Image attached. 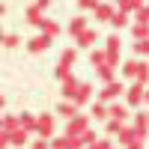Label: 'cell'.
Returning <instances> with one entry per match:
<instances>
[{
  "label": "cell",
  "mask_w": 149,
  "mask_h": 149,
  "mask_svg": "<svg viewBox=\"0 0 149 149\" xmlns=\"http://www.w3.org/2000/svg\"><path fill=\"white\" fill-rule=\"evenodd\" d=\"M122 78H128L131 84H149V63L146 60H140V57H134V60H125V63H122Z\"/></svg>",
  "instance_id": "6da1fadb"
},
{
  "label": "cell",
  "mask_w": 149,
  "mask_h": 149,
  "mask_svg": "<svg viewBox=\"0 0 149 149\" xmlns=\"http://www.w3.org/2000/svg\"><path fill=\"white\" fill-rule=\"evenodd\" d=\"M51 6V0H36V3H30L27 9H24V21L30 24V27H39L42 30V24L48 21L45 18V9Z\"/></svg>",
  "instance_id": "7a4b0ae2"
},
{
  "label": "cell",
  "mask_w": 149,
  "mask_h": 149,
  "mask_svg": "<svg viewBox=\"0 0 149 149\" xmlns=\"http://www.w3.org/2000/svg\"><path fill=\"white\" fill-rule=\"evenodd\" d=\"M125 90H128V86L122 84V81H113V84H107V86H102V90H98L95 102H102V104H113V102H119V95H125Z\"/></svg>",
  "instance_id": "3957f363"
},
{
  "label": "cell",
  "mask_w": 149,
  "mask_h": 149,
  "mask_svg": "<svg viewBox=\"0 0 149 149\" xmlns=\"http://www.w3.org/2000/svg\"><path fill=\"white\" fill-rule=\"evenodd\" d=\"M90 122H93L90 113H78L74 119L66 122V137H84V134L90 131Z\"/></svg>",
  "instance_id": "277c9868"
},
{
  "label": "cell",
  "mask_w": 149,
  "mask_h": 149,
  "mask_svg": "<svg viewBox=\"0 0 149 149\" xmlns=\"http://www.w3.org/2000/svg\"><path fill=\"white\" fill-rule=\"evenodd\" d=\"M125 104L131 110H137L146 104V86L143 84H128V90H125Z\"/></svg>",
  "instance_id": "5b68a950"
},
{
  "label": "cell",
  "mask_w": 149,
  "mask_h": 149,
  "mask_svg": "<svg viewBox=\"0 0 149 149\" xmlns=\"http://www.w3.org/2000/svg\"><path fill=\"white\" fill-rule=\"evenodd\" d=\"M36 137L42 140H54L57 137V119L51 113H39V128H36Z\"/></svg>",
  "instance_id": "8992f818"
},
{
  "label": "cell",
  "mask_w": 149,
  "mask_h": 149,
  "mask_svg": "<svg viewBox=\"0 0 149 149\" xmlns=\"http://www.w3.org/2000/svg\"><path fill=\"white\" fill-rule=\"evenodd\" d=\"M51 45H54V39H48L45 33H36V36L27 39V51H30V54H45Z\"/></svg>",
  "instance_id": "52a82bcc"
},
{
  "label": "cell",
  "mask_w": 149,
  "mask_h": 149,
  "mask_svg": "<svg viewBox=\"0 0 149 149\" xmlns=\"http://www.w3.org/2000/svg\"><path fill=\"white\" fill-rule=\"evenodd\" d=\"M93 95H95V93H93V84H90V81H81V90H78V95H74V107H78V110L86 107V104L93 107V104H95Z\"/></svg>",
  "instance_id": "ba28073f"
},
{
  "label": "cell",
  "mask_w": 149,
  "mask_h": 149,
  "mask_svg": "<svg viewBox=\"0 0 149 149\" xmlns=\"http://www.w3.org/2000/svg\"><path fill=\"white\" fill-rule=\"evenodd\" d=\"M107 107H110V119L122 122V125H128V119L134 116V113H131V107H128V104H122V102H113V104H107Z\"/></svg>",
  "instance_id": "9c48e42d"
},
{
  "label": "cell",
  "mask_w": 149,
  "mask_h": 149,
  "mask_svg": "<svg viewBox=\"0 0 149 149\" xmlns=\"http://www.w3.org/2000/svg\"><path fill=\"white\" fill-rule=\"evenodd\" d=\"M69 36H72V39H74V36H81V33H86V30H90V18H86V15H74L72 21H69Z\"/></svg>",
  "instance_id": "30bf717a"
},
{
  "label": "cell",
  "mask_w": 149,
  "mask_h": 149,
  "mask_svg": "<svg viewBox=\"0 0 149 149\" xmlns=\"http://www.w3.org/2000/svg\"><path fill=\"white\" fill-rule=\"evenodd\" d=\"M78 90H81V81H78V78H69V81H63V84H60V93H63V102H74V95H78Z\"/></svg>",
  "instance_id": "8fae6325"
},
{
  "label": "cell",
  "mask_w": 149,
  "mask_h": 149,
  "mask_svg": "<svg viewBox=\"0 0 149 149\" xmlns=\"http://www.w3.org/2000/svg\"><path fill=\"white\" fill-rule=\"evenodd\" d=\"M116 15V6L113 3H95V9H93V18L95 21H110Z\"/></svg>",
  "instance_id": "7c38bea8"
},
{
  "label": "cell",
  "mask_w": 149,
  "mask_h": 149,
  "mask_svg": "<svg viewBox=\"0 0 149 149\" xmlns=\"http://www.w3.org/2000/svg\"><path fill=\"white\" fill-rule=\"evenodd\" d=\"M95 42H98V30H86V33H81V36H74V45L78 48H93L95 51Z\"/></svg>",
  "instance_id": "4fadbf2b"
},
{
  "label": "cell",
  "mask_w": 149,
  "mask_h": 149,
  "mask_svg": "<svg viewBox=\"0 0 149 149\" xmlns=\"http://www.w3.org/2000/svg\"><path fill=\"white\" fill-rule=\"evenodd\" d=\"M134 128H137V137H149V110L134 113Z\"/></svg>",
  "instance_id": "5bb4252c"
},
{
  "label": "cell",
  "mask_w": 149,
  "mask_h": 149,
  "mask_svg": "<svg viewBox=\"0 0 149 149\" xmlns=\"http://www.w3.org/2000/svg\"><path fill=\"white\" fill-rule=\"evenodd\" d=\"M90 116H93L95 122H104V125H107V122H110V107L102 104V102H95V104L90 107Z\"/></svg>",
  "instance_id": "9a60e30c"
},
{
  "label": "cell",
  "mask_w": 149,
  "mask_h": 149,
  "mask_svg": "<svg viewBox=\"0 0 149 149\" xmlns=\"http://www.w3.org/2000/svg\"><path fill=\"white\" fill-rule=\"evenodd\" d=\"M18 119H21V128L24 131H30V134H36V128H39V113H18Z\"/></svg>",
  "instance_id": "2e32d148"
},
{
  "label": "cell",
  "mask_w": 149,
  "mask_h": 149,
  "mask_svg": "<svg viewBox=\"0 0 149 149\" xmlns=\"http://www.w3.org/2000/svg\"><path fill=\"white\" fill-rule=\"evenodd\" d=\"M90 66H93L95 72L107 66V51H104V48H95V51H90Z\"/></svg>",
  "instance_id": "e0dca14e"
},
{
  "label": "cell",
  "mask_w": 149,
  "mask_h": 149,
  "mask_svg": "<svg viewBox=\"0 0 149 149\" xmlns=\"http://www.w3.org/2000/svg\"><path fill=\"white\" fill-rule=\"evenodd\" d=\"M134 137H137V128H134V125H122V131L116 134V140H119V149H125Z\"/></svg>",
  "instance_id": "ac0fdd59"
},
{
  "label": "cell",
  "mask_w": 149,
  "mask_h": 149,
  "mask_svg": "<svg viewBox=\"0 0 149 149\" xmlns=\"http://www.w3.org/2000/svg\"><path fill=\"white\" fill-rule=\"evenodd\" d=\"M30 143V131H24V128H18V131H12L9 134V146H15V149H21V146H27Z\"/></svg>",
  "instance_id": "d6986e66"
},
{
  "label": "cell",
  "mask_w": 149,
  "mask_h": 149,
  "mask_svg": "<svg viewBox=\"0 0 149 149\" xmlns=\"http://www.w3.org/2000/svg\"><path fill=\"white\" fill-rule=\"evenodd\" d=\"M104 51H107V54H122V39H119V33H110L107 39H104Z\"/></svg>",
  "instance_id": "ffe728a7"
},
{
  "label": "cell",
  "mask_w": 149,
  "mask_h": 149,
  "mask_svg": "<svg viewBox=\"0 0 149 149\" xmlns=\"http://www.w3.org/2000/svg\"><path fill=\"white\" fill-rule=\"evenodd\" d=\"M57 113L63 116V119H74V116L81 113V110L74 107V102H60V104H57Z\"/></svg>",
  "instance_id": "44dd1931"
},
{
  "label": "cell",
  "mask_w": 149,
  "mask_h": 149,
  "mask_svg": "<svg viewBox=\"0 0 149 149\" xmlns=\"http://www.w3.org/2000/svg\"><path fill=\"white\" fill-rule=\"evenodd\" d=\"M18 128H21V119H18V116H12V113H6L3 122H0V131H6V134L18 131Z\"/></svg>",
  "instance_id": "7402d4cb"
},
{
  "label": "cell",
  "mask_w": 149,
  "mask_h": 149,
  "mask_svg": "<svg viewBox=\"0 0 149 149\" xmlns=\"http://www.w3.org/2000/svg\"><path fill=\"white\" fill-rule=\"evenodd\" d=\"M128 24H131V15H125V12H119V9H116V15L110 18V27H113V30L119 33L122 27H128Z\"/></svg>",
  "instance_id": "603a6c76"
},
{
  "label": "cell",
  "mask_w": 149,
  "mask_h": 149,
  "mask_svg": "<svg viewBox=\"0 0 149 149\" xmlns=\"http://www.w3.org/2000/svg\"><path fill=\"white\" fill-rule=\"evenodd\" d=\"M74 63H78V51H74V48H66V51L60 54V63H57V66H66V69H72Z\"/></svg>",
  "instance_id": "cb8c5ba5"
},
{
  "label": "cell",
  "mask_w": 149,
  "mask_h": 149,
  "mask_svg": "<svg viewBox=\"0 0 149 149\" xmlns=\"http://www.w3.org/2000/svg\"><path fill=\"white\" fill-rule=\"evenodd\" d=\"M95 78L102 81V86H107V84H113V81H116V69L104 66V69H98V72H95Z\"/></svg>",
  "instance_id": "d4e9b609"
},
{
  "label": "cell",
  "mask_w": 149,
  "mask_h": 149,
  "mask_svg": "<svg viewBox=\"0 0 149 149\" xmlns=\"http://www.w3.org/2000/svg\"><path fill=\"white\" fill-rule=\"evenodd\" d=\"M42 33L48 36V39H57V36H60V24H57L54 18H48V21L42 24Z\"/></svg>",
  "instance_id": "484cf974"
},
{
  "label": "cell",
  "mask_w": 149,
  "mask_h": 149,
  "mask_svg": "<svg viewBox=\"0 0 149 149\" xmlns=\"http://www.w3.org/2000/svg\"><path fill=\"white\" fill-rule=\"evenodd\" d=\"M134 24H149V3H143L137 9V15H134Z\"/></svg>",
  "instance_id": "4316f807"
},
{
  "label": "cell",
  "mask_w": 149,
  "mask_h": 149,
  "mask_svg": "<svg viewBox=\"0 0 149 149\" xmlns=\"http://www.w3.org/2000/svg\"><path fill=\"white\" fill-rule=\"evenodd\" d=\"M119 131H122V122H116V119H110L107 125H104V134H107V137H116Z\"/></svg>",
  "instance_id": "83f0119b"
},
{
  "label": "cell",
  "mask_w": 149,
  "mask_h": 149,
  "mask_svg": "<svg viewBox=\"0 0 149 149\" xmlns=\"http://www.w3.org/2000/svg\"><path fill=\"white\" fill-rule=\"evenodd\" d=\"M116 143L110 140V137H98V143H93V146H86V149H113Z\"/></svg>",
  "instance_id": "f1b7e54d"
},
{
  "label": "cell",
  "mask_w": 149,
  "mask_h": 149,
  "mask_svg": "<svg viewBox=\"0 0 149 149\" xmlns=\"http://www.w3.org/2000/svg\"><path fill=\"white\" fill-rule=\"evenodd\" d=\"M134 54H137V57H149V42H134Z\"/></svg>",
  "instance_id": "f546056e"
},
{
  "label": "cell",
  "mask_w": 149,
  "mask_h": 149,
  "mask_svg": "<svg viewBox=\"0 0 149 149\" xmlns=\"http://www.w3.org/2000/svg\"><path fill=\"white\" fill-rule=\"evenodd\" d=\"M18 42H21V39H18L15 33H6V36H3V48H18Z\"/></svg>",
  "instance_id": "4dcf8cb0"
},
{
  "label": "cell",
  "mask_w": 149,
  "mask_h": 149,
  "mask_svg": "<svg viewBox=\"0 0 149 149\" xmlns=\"http://www.w3.org/2000/svg\"><path fill=\"white\" fill-rule=\"evenodd\" d=\"M51 149H69V137L63 134V137H54L51 140Z\"/></svg>",
  "instance_id": "1f68e13d"
},
{
  "label": "cell",
  "mask_w": 149,
  "mask_h": 149,
  "mask_svg": "<svg viewBox=\"0 0 149 149\" xmlns=\"http://www.w3.org/2000/svg\"><path fill=\"white\" fill-rule=\"evenodd\" d=\"M30 149H51V140H42V137H36L30 143Z\"/></svg>",
  "instance_id": "d6a6232c"
},
{
  "label": "cell",
  "mask_w": 149,
  "mask_h": 149,
  "mask_svg": "<svg viewBox=\"0 0 149 149\" xmlns=\"http://www.w3.org/2000/svg\"><path fill=\"white\" fill-rule=\"evenodd\" d=\"M84 137H69V149H84Z\"/></svg>",
  "instance_id": "836d02e7"
},
{
  "label": "cell",
  "mask_w": 149,
  "mask_h": 149,
  "mask_svg": "<svg viewBox=\"0 0 149 149\" xmlns=\"http://www.w3.org/2000/svg\"><path fill=\"white\" fill-rule=\"evenodd\" d=\"M78 9H84V12L86 9H95V0H78Z\"/></svg>",
  "instance_id": "e575fe53"
},
{
  "label": "cell",
  "mask_w": 149,
  "mask_h": 149,
  "mask_svg": "<svg viewBox=\"0 0 149 149\" xmlns=\"http://www.w3.org/2000/svg\"><path fill=\"white\" fill-rule=\"evenodd\" d=\"M143 140H146V137H134V140H131L125 149H143Z\"/></svg>",
  "instance_id": "d590c367"
},
{
  "label": "cell",
  "mask_w": 149,
  "mask_h": 149,
  "mask_svg": "<svg viewBox=\"0 0 149 149\" xmlns=\"http://www.w3.org/2000/svg\"><path fill=\"white\" fill-rule=\"evenodd\" d=\"M146 107H149V86H146Z\"/></svg>",
  "instance_id": "8d00e7d4"
},
{
  "label": "cell",
  "mask_w": 149,
  "mask_h": 149,
  "mask_svg": "<svg viewBox=\"0 0 149 149\" xmlns=\"http://www.w3.org/2000/svg\"><path fill=\"white\" fill-rule=\"evenodd\" d=\"M113 149H119V146H113Z\"/></svg>",
  "instance_id": "74e56055"
}]
</instances>
